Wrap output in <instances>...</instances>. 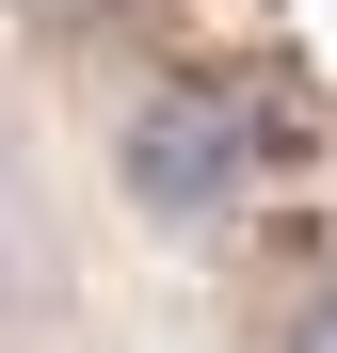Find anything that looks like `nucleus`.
<instances>
[{"mask_svg":"<svg viewBox=\"0 0 337 353\" xmlns=\"http://www.w3.org/2000/svg\"><path fill=\"white\" fill-rule=\"evenodd\" d=\"M0 289H17V176H0Z\"/></svg>","mask_w":337,"mask_h":353,"instance_id":"7ed1b4c3","label":"nucleus"},{"mask_svg":"<svg viewBox=\"0 0 337 353\" xmlns=\"http://www.w3.org/2000/svg\"><path fill=\"white\" fill-rule=\"evenodd\" d=\"M241 176H257V112H241V97H209V81H161V97L129 112V209H161V225H209Z\"/></svg>","mask_w":337,"mask_h":353,"instance_id":"f257e3e1","label":"nucleus"},{"mask_svg":"<svg viewBox=\"0 0 337 353\" xmlns=\"http://www.w3.org/2000/svg\"><path fill=\"white\" fill-rule=\"evenodd\" d=\"M289 353H337V289H321V305H305V337H289Z\"/></svg>","mask_w":337,"mask_h":353,"instance_id":"f03ea898","label":"nucleus"}]
</instances>
